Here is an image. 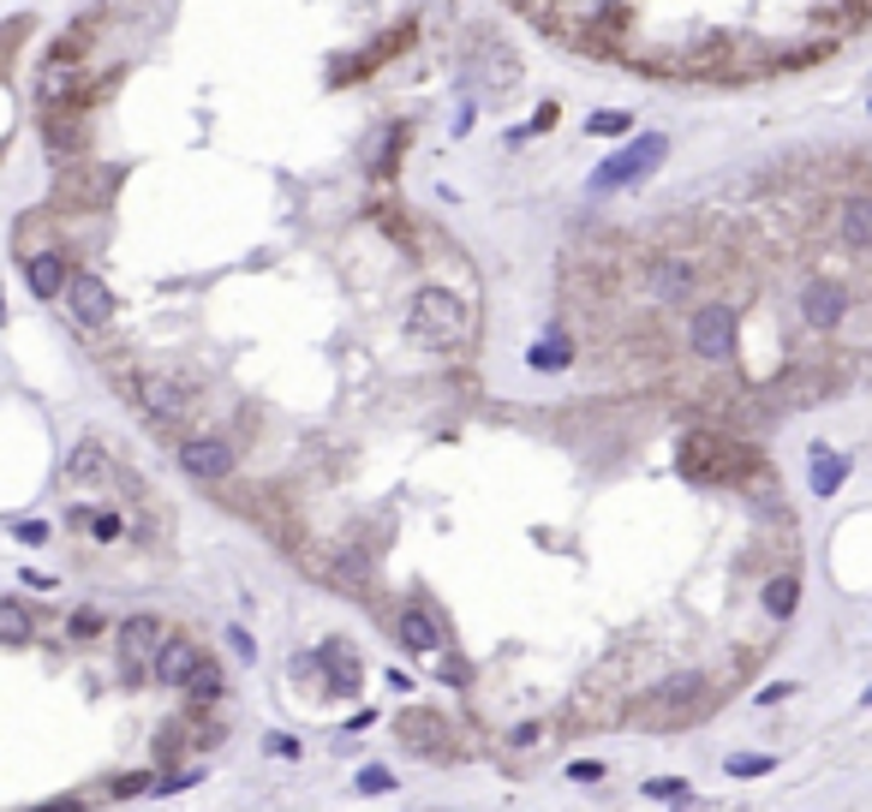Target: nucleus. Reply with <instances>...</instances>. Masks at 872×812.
Wrapping results in <instances>:
<instances>
[{"mask_svg": "<svg viewBox=\"0 0 872 812\" xmlns=\"http://www.w3.org/2000/svg\"><path fill=\"white\" fill-rule=\"evenodd\" d=\"M676 466H681L688 485H741V490H765L771 485L765 454L753 449L748 437H736V430H688Z\"/></svg>", "mask_w": 872, "mask_h": 812, "instance_id": "nucleus-1", "label": "nucleus"}, {"mask_svg": "<svg viewBox=\"0 0 872 812\" xmlns=\"http://www.w3.org/2000/svg\"><path fill=\"white\" fill-rule=\"evenodd\" d=\"M705 710H717V681L705 676V669H681V676H664L657 688L640 693V700L628 705V717H634L640 729H693Z\"/></svg>", "mask_w": 872, "mask_h": 812, "instance_id": "nucleus-2", "label": "nucleus"}, {"mask_svg": "<svg viewBox=\"0 0 872 812\" xmlns=\"http://www.w3.org/2000/svg\"><path fill=\"white\" fill-rule=\"evenodd\" d=\"M466 329H473V311H466L461 294H449V287H419L407 304V341H419V347H461Z\"/></svg>", "mask_w": 872, "mask_h": 812, "instance_id": "nucleus-3", "label": "nucleus"}, {"mask_svg": "<svg viewBox=\"0 0 872 812\" xmlns=\"http://www.w3.org/2000/svg\"><path fill=\"white\" fill-rule=\"evenodd\" d=\"M736 335H741V317H736V304H729V299H700L688 311V347H693V359L729 365V359H736Z\"/></svg>", "mask_w": 872, "mask_h": 812, "instance_id": "nucleus-4", "label": "nucleus"}, {"mask_svg": "<svg viewBox=\"0 0 872 812\" xmlns=\"http://www.w3.org/2000/svg\"><path fill=\"white\" fill-rule=\"evenodd\" d=\"M664 156H669V138L664 132H640L628 150H616L610 162H598L592 168V192H628V186H640L652 168H664Z\"/></svg>", "mask_w": 872, "mask_h": 812, "instance_id": "nucleus-5", "label": "nucleus"}, {"mask_svg": "<svg viewBox=\"0 0 872 812\" xmlns=\"http://www.w3.org/2000/svg\"><path fill=\"white\" fill-rule=\"evenodd\" d=\"M126 401H132L144 418H156V425H186V413H192V389H186L180 377H168V371L126 377Z\"/></svg>", "mask_w": 872, "mask_h": 812, "instance_id": "nucleus-6", "label": "nucleus"}, {"mask_svg": "<svg viewBox=\"0 0 872 812\" xmlns=\"http://www.w3.org/2000/svg\"><path fill=\"white\" fill-rule=\"evenodd\" d=\"M36 120H43V138L60 162H79L91 150V101H48Z\"/></svg>", "mask_w": 872, "mask_h": 812, "instance_id": "nucleus-7", "label": "nucleus"}, {"mask_svg": "<svg viewBox=\"0 0 872 812\" xmlns=\"http://www.w3.org/2000/svg\"><path fill=\"white\" fill-rule=\"evenodd\" d=\"M801 323L813 329V335H837L843 323H849V311H855V299H849V287L843 282H831V275H813V282L801 287Z\"/></svg>", "mask_w": 872, "mask_h": 812, "instance_id": "nucleus-8", "label": "nucleus"}, {"mask_svg": "<svg viewBox=\"0 0 872 812\" xmlns=\"http://www.w3.org/2000/svg\"><path fill=\"white\" fill-rule=\"evenodd\" d=\"M646 294L657 304H681L688 294H700V263L688 251H652L646 258Z\"/></svg>", "mask_w": 872, "mask_h": 812, "instance_id": "nucleus-9", "label": "nucleus"}, {"mask_svg": "<svg viewBox=\"0 0 872 812\" xmlns=\"http://www.w3.org/2000/svg\"><path fill=\"white\" fill-rule=\"evenodd\" d=\"M239 466V449L227 437H186L180 442V473L198 478V485H222V478H234Z\"/></svg>", "mask_w": 872, "mask_h": 812, "instance_id": "nucleus-10", "label": "nucleus"}, {"mask_svg": "<svg viewBox=\"0 0 872 812\" xmlns=\"http://www.w3.org/2000/svg\"><path fill=\"white\" fill-rule=\"evenodd\" d=\"M162 640H168V621H156V616H126V621H120V669H126V676H132V681L150 676Z\"/></svg>", "mask_w": 872, "mask_h": 812, "instance_id": "nucleus-11", "label": "nucleus"}, {"mask_svg": "<svg viewBox=\"0 0 872 812\" xmlns=\"http://www.w3.org/2000/svg\"><path fill=\"white\" fill-rule=\"evenodd\" d=\"M120 186V174L114 168H84V156L79 162H60V180H55V198L67 203V210H96V203H108V192Z\"/></svg>", "mask_w": 872, "mask_h": 812, "instance_id": "nucleus-12", "label": "nucleus"}, {"mask_svg": "<svg viewBox=\"0 0 872 812\" xmlns=\"http://www.w3.org/2000/svg\"><path fill=\"white\" fill-rule=\"evenodd\" d=\"M60 299H67V311H72V323H79V329H108V323H114V294L96 282L91 270L72 275Z\"/></svg>", "mask_w": 872, "mask_h": 812, "instance_id": "nucleus-13", "label": "nucleus"}, {"mask_svg": "<svg viewBox=\"0 0 872 812\" xmlns=\"http://www.w3.org/2000/svg\"><path fill=\"white\" fill-rule=\"evenodd\" d=\"M395 633H401V645H407L413 657H437L442 645H449V628H442V616H437L425 598H413L407 609H401Z\"/></svg>", "mask_w": 872, "mask_h": 812, "instance_id": "nucleus-14", "label": "nucleus"}, {"mask_svg": "<svg viewBox=\"0 0 872 812\" xmlns=\"http://www.w3.org/2000/svg\"><path fill=\"white\" fill-rule=\"evenodd\" d=\"M831 234H837L843 251H872V192H843L837 215H831Z\"/></svg>", "mask_w": 872, "mask_h": 812, "instance_id": "nucleus-15", "label": "nucleus"}, {"mask_svg": "<svg viewBox=\"0 0 872 812\" xmlns=\"http://www.w3.org/2000/svg\"><path fill=\"white\" fill-rule=\"evenodd\" d=\"M401 741L413 753H431V759H449V717L442 710H401Z\"/></svg>", "mask_w": 872, "mask_h": 812, "instance_id": "nucleus-16", "label": "nucleus"}, {"mask_svg": "<svg viewBox=\"0 0 872 812\" xmlns=\"http://www.w3.org/2000/svg\"><path fill=\"white\" fill-rule=\"evenodd\" d=\"M198 640L192 633H168V640H162V652H156V664H150V676L162 681V688H186V676H192L198 669Z\"/></svg>", "mask_w": 872, "mask_h": 812, "instance_id": "nucleus-17", "label": "nucleus"}, {"mask_svg": "<svg viewBox=\"0 0 872 812\" xmlns=\"http://www.w3.org/2000/svg\"><path fill=\"white\" fill-rule=\"evenodd\" d=\"M413 36H419V31H413V24H395V31H389L383 43H371V48H365V55L353 60V67H335V84L359 79V72H377V67H389V60H395L401 48H413Z\"/></svg>", "mask_w": 872, "mask_h": 812, "instance_id": "nucleus-18", "label": "nucleus"}, {"mask_svg": "<svg viewBox=\"0 0 872 812\" xmlns=\"http://www.w3.org/2000/svg\"><path fill=\"white\" fill-rule=\"evenodd\" d=\"M114 478V461H108V449L96 437H84L79 449L67 454V485H108Z\"/></svg>", "mask_w": 872, "mask_h": 812, "instance_id": "nucleus-19", "label": "nucleus"}, {"mask_svg": "<svg viewBox=\"0 0 872 812\" xmlns=\"http://www.w3.org/2000/svg\"><path fill=\"white\" fill-rule=\"evenodd\" d=\"M24 282H31L36 299H60L67 282H72V270L55 258V251H31V258H24Z\"/></svg>", "mask_w": 872, "mask_h": 812, "instance_id": "nucleus-20", "label": "nucleus"}, {"mask_svg": "<svg viewBox=\"0 0 872 812\" xmlns=\"http://www.w3.org/2000/svg\"><path fill=\"white\" fill-rule=\"evenodd\" d=\"M318 664L329 669V676H335V693H341V700H353V693L365 688V669H359V657H353L347 640H329L323 652H318Z\"/></svg>", "mask_w": 872, "mask_h": 812, "instance_id": "nucleus-21", "label": "nucleus"}, {"mask_svg": "<svg viewBox=\"0 0 872 812\" xmlns=\"http://www.w3.org/2000/svg\"><path fill=\"white\" fill-rule=\"evenodd\" d=\"M323 574H329V586H341V592H353V598H365V592H371V556H365V550H335Z\"/></svg>", "mask_w": 872, "mask_h": 812, "instance_id": "nucleus-22", "label": "nucleus"}, {"mask_svg": "<svg viewBox=\"0 0 872 812\" xmlns=\"http://www.w3.org/2000/svg\"><path fill=\"white\" fill-rule=\"evenodd\" d=\"M760 604H765V616H771V621H789L795 609H801V580H795L789 568H783V574H771V580H765V592H760Z\"/></svg>", "mask_w": 872, "mask_h": 812, "instance_id": "nucleus-23", "label": "nucleus"}, {"mask_svg": "<svg viewBox=\"0 0 872 812\" xmlns=\"http://www.w3.org/2000/svg\"><path fill=\"white\" fill-rule=\"evenodd\" d=\"M807 454H813V490L819 497H837V490L849 485V454H831L825 442H813Z\"/></svg>", "mask_w": 872, "mask_h": 812, "instance_id": "nucleus-24", "label": "nucleus"}, {"mask_svg": "<svg viewBox=\"0 0 872 812\" xmlns=\"http://www.w3.org/2000/svg\"><path fill=\"white\" fill-rule=\"evenodd\" d=\"M526 365H533V371H568V365H574V341H568L562 329H550L538 347H526Z\"/></svg>", "mask_w": 872, "mask_h": 812, "instance_id": "nucleus-25", "label": "nucleus"}, {"mask_svg": "<svg viewBox=\"0 0 872 812\" xmlns=\"http://www.w3.org/2000/svg\"><path fill=\"white\" fill-rule=\"evenodd\" d=\"M31 633H36L31 604H19V598H0V645H31Z\"/></svg>", "mask_w": 872, "mask_h": 812, "instance_id": "nucleus-26", "label": "nucleus"}, {"mask_svg": "<svg viewBox=\"0 0 872 812\" xmlns=\"http://www.w3.org/2000/svg\"><path fill=\"white\" fill-rule=\"evenodd\" d=\"M222 688H227V681H222V669L198 657V669L186 676V700H192V705H216V700H222Z\"/></svg>", "mask_w": 872, "mask_h": 812, "instance_id": "nucleus-27", "label": "nucleus"}, {"mask_svg": "<svg viewBox=\"0 0 872 812\" xmlns=\"http://www.w3.org/2000/svg\"><path fill=\"white\" fill-rule=\"evenodd\" d=\"M724 771H729V777H741V783H753V777H765V771H777V759H771V753H729Z\"/></svg>", "mask_w": 872, "mask_h": 812, "instance_id": "nucleus-28", "label": "nucleus"}, {"mask_svg": "<svg viewBox=\"0 0 872 812\" xmlns=\"http://www.w3.org/2000/svg\"><path fill=\"white\" fill-rule=\"evenodd\" d=\"M67 633H72V640H96V633H103V609H96V604H84V609H72V621H67Z\"/></svg>", "mask_w": 872, "mask_h": 812, "instance_id": "nucleus-29", "label": "nucleus"}, {"mask_svg": "<svg viewBox=\"0 0 872 812\" xmlns=\"http://www.w3.org/2000/svg\"><path fill=\"white\" fill-rule=\"evenodd\" d=\"M628 126H634L628 114H592V120H586V132H592V138H622Z\"/></svg>", "mask_w": 872, "mask_h": 812, "instance_id": "nucleus-30", "label": "nucleus"}, {"mask_svg": "<svg viewBox=\"0 0 872 812\" xmlns=\"http://www.w3.org/2000/svg\"><path fill=\"white\" fill-rule=\"evenodd\" d=\"M646 795H652V801H688L693 789H688L681 777H652V783H646Z\"/></svg>", "mask_w": 872, "mask_h": 812, "instance_id": "nucleus-31", "label": "nucleus"}, {"mask_svg": "<svg viewBox=\"0 0 872 812\" xmlns=\"http://www.w3.org/2000/svg\"><path fill=\"white\" fill-rule=\"evenodd\" d=\"M91 538H96V544H114V538H120V514H114V507L91 514Z\"/></svg>", "mask_w": 872, "mask_h": 812, "instance_id": "nucleus-32", "label": "nucleus"}, {"mask_svg": "<svg viewBox=\"0 0 872 812\" xmlns=\"http://www.w3.org/2000/svg\"><path fill=\"white\" fill-rule=\"evenodd\" d=\"M604 771H610L604 759H568V777L574 783H604Z\"/></svg>", "mask_w": 872, "mask_h": 812, "instance_id": "nucleus-33", "label": "nucleus"}, {"mask_svg": "<svg viewBox=\"0 0 872 812\" xmlns=\"http://www.w3.org/2000/svg\"><path fill=\"white\" fill-rule=\"evenodd\" d=\"M359 789H365V795H389V789H395V777H389L383 765H365V771H359Z\"/></svg>", "mask_w": 872, "mask_h": 812, "instance_id": "nucleus-34", "label": "nucleus"}, {"mask_svg": "<svg viewBox=\"0 0 872 812\" xmlns=\"http://www.w3.org/2000/svg\"><path fill=\"white\" fill-rule=\"evenodd\" d=\"M12 538H19V544H48V520H19Z\"/></svg>", "mask_w": 872, "mask_h": 812, "instance_id": "nucleus-35", "label": "nucleus"}, {"mask_svg": "<svg viewBox=\"0 0 872 812\" xmlns=\"http://www.w3.org/2000/svg\"><path fill=\"white\" fill-rule=\"evenodd\" d=\"M538 741H545V723H526V729H514V735H509L514 753H526V747H538Z\"/></svg>", "mask_w": 872, "mask_h": 812, "instance_id": "nucleus-36", "label": "nucleus"}, {"mask_svg": "<svg viewBox=\"0 0 872 812\" xmlns=\"http://www.w3.org/2000/svg\"><path fill=\"white\" fill-rule=\"evenodd\" d=\"M227 645H234L239 664H251V657H258V645H251V633H246V628H227Z\"/></svg>", "mask_w": 872, "mask_h": 812, "instance_id": "nucleus-37", "label": "nucleus"}, {"mask_svg": "<svg viewBox=\"0 0 872 812\" xmlns=\"http://www.w3.org/2000/svg\"><path fill=\"white\" fill-rule=\"evenodd\" d=\"M442 681H449V688H466V681H473V669H466V657H449V664H442Z\"/></svg>", "mask_w": 872, "mask_h": 812, "instance_id": "nucleus-38", "label": "nucleus"}, {"mask_svg": "<svg viewBox=\"0 0 872 812\" xmlns=\"http://www.w3.org/2000/svg\"><path fill=\"white\" fill-rule=\"evenodd\" d=\"M795 693V681H771V688H760V705H777V700H789Z\"/></svg>", "mask_w": 872, "mask_h": 812, "instance_id": "nucleus-39", "label": "nucleus"}, {"mask_svg": "<svg viewBox=\"0 0 872 812\" xmlns=\"http://www.w3.org/2000/svg\"><path fill=\"white\" fill-rule=\"evenodd\" d=\"M263 747H270V753H282V759H299V741H287V735H270Z\"/></svg>", "mask_w": 872, "mask_h": 812, "instance_id": "nucleus-40", "label": "nucleus"}, {"mask_svg": "<svg viewBox=\"0 0 872 812\" xmlns=\"http://www.w3.org/2000/svg\"><path fill=\"white\" fill-rule=\"evenodd\" d=\"M138 789H150L144 771H138V777H120V783H114V795H138Z\"/></svg>", "mask_w": 872, "mask_h": 812, "instance_id": "nucleus-41", "label": "nucleus"}, {"mask_svg": "<svg viewBox=\"0 0 872 812\" xmlns=\"http://www.w3.org/2000/svg\"><path fill=\"white\" fill-rule=\"evenodd\" d=\"M861 705H872V688H867V693H861Z\"/></svg>", "mask_w": 872, "mask_h": 812, "instance_id": "nucleus-42", "label": "nucleus"}]
</instances>
